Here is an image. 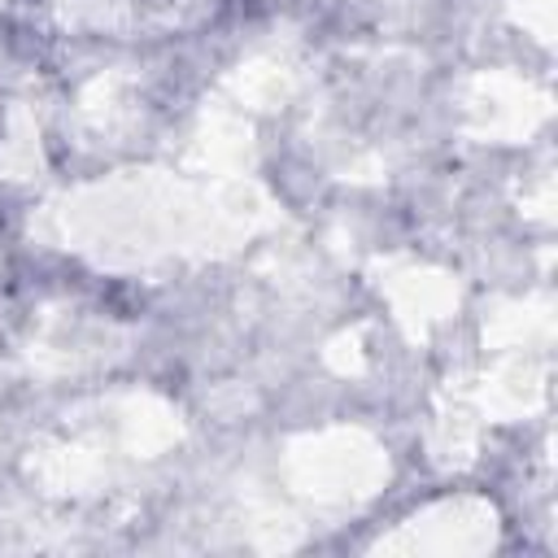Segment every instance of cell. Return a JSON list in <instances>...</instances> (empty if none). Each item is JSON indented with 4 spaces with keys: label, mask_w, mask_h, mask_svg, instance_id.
<instances>
[{
    "label": "cell",
    "mask_w": 558,
    "mask_h": 558,
    "mask_svg": "<svg viewBox=\"0 0 558 558\" xmlns=\"http://www.w3.org/2000/svg\"><path fill=\"white\" fill-rule=\"evenodd\" d=\"M52 17L83 39L148 44L214 26L231 0H48Z\"/></svg>",
    "instance_id": "6da1fadb"
}]
</instances>
